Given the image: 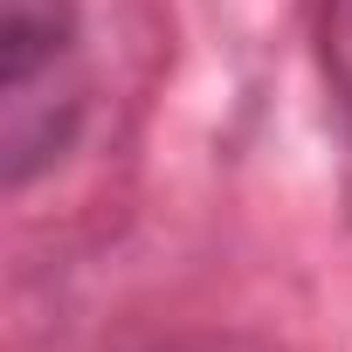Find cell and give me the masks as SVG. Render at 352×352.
<instances>
[{"label": "cell", "mask_w": 352, "mask_h": 352, "mask_svg": "<svg viewBox=\"0 0 352 352\" xmlns=\"http://www.w3.org/2000/svg\"><path fill=\"white\" fill-rule=\"evenodd\" d=\"M83 118L76 8L69 0H0V173L28 187L69 145Z\"/></svg>", "instance_id": "cell-1"}, {"label": "cell", "mask_w": 352, "mask_h": 352, "mask_svg": "<svg viewBox=\"0 0 352 352\" xmlns=\"http://www.w3.org/2000/svg\"><path fill=\"white\" fill-rule=\"evenodd\" d=\"M318 69L352 138V0H318Z\"/></svg>", "instance_id": "cell-2"}]
</instances>
